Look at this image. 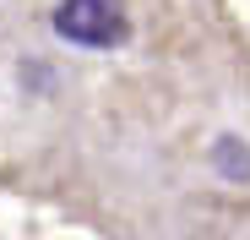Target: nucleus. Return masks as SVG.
Here are the masks:
<instances>
[{
  "mask_svg": "<svg viewBox=\"0 0 250 240\" xmlns=\"http://www.w3.org/2000/svg\"><path fill=\"white\" fill-rule=\"evenodd\" d=\"M212 158H218V175H229V180H250V147H245L239 137H218Z\"/></svg>",
  "mask_w": 250,
  "mask_h": 240,
  "instance_id": "nucleus-2",
  "label": "nucleus"
},
{
  "mask_svg": "<svg viewBox=\"0 0 250 240\" xmlns=\"http://www.w3.org/2000/svg\"><path fill=\"white\" fill-rule=\"evenodd\" d=\"M55 27H60V38H71L82 49H104V44H120L131 22H125L120 0H60Z\"/></svg>",
  "mask_w": 250,
  "mask_h": 240,
  "instance_id": "nucleus-1",
  "label": "nucleus"
}]
</instances>
